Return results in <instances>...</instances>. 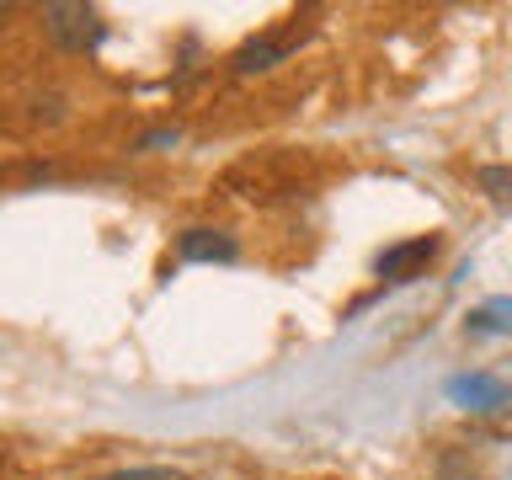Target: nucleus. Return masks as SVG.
Listing matches in <instances>:
<instances>
[{
    "label": "nucleus",
    "instance_id": "nucleus-6",
    "mask_svg": "<svg viewBox=\"0 0 512 480\" xmlns=\"http://www.w3.org/2000/svg\"><path fill=\"white\" fill-rule=\"evenodd\" d=\"M470 331L475 336L512 331V299H496V304H486V310H470Z\"/></svg>",
    "mask_w": 512,
    "mask_h": 480
},
{
    "label": "nucleus",
    "instance_id": "nucleus-10",
    "mask_svg": "<svg viewBox=\"0 0 512 480\" xmlns=\"http://www.w3.org/2000/svg\"><path fill=\"white\" fill-rule=\"evenodd\" d=\"M507 395H512V384H507Z\"/></svg>",
    "mask_w": 512,
    "mask_h": 480
},
{
    "label": "nucleus",
    "instance_id": "nucleus-2",
    "mask_svg": "<svg viewBox=\"0 0 512 480\" xmlns=\"http://www.w3.org/2000/svg\"><path fill=\"white\" fill-rule=\"evenodd\" d=\"M294 48H299V32H267V38H251V43L235 48L230 70L235 75H262V70H272V64H283Z\"/></svg>",
    "mask_w": 512,
    "mask_h": 480
},
{
    "label": "nucleus",
    "instance_id": "nucleus-5",
    "mask_svg": "<svg viewBox=\"0 0 512 480\" xmlns=\"http://www.w3.org/2000/svg\"><path fill=\"white\" fill-rule=\"evenodd\" d=\"M448 395L470 411H496L507 400V384L491 379V374H459V379H448Z\"/></svg>",
    "mask_w": 512,
    "mask_h": 480
},
{
    "label": "nucleus",
    "instance_id": "nucleus-9",
    "mask_svg": "<svg viewBox=\"0 0 512 480\" xmlns=\"http://www.w3.org/2000/svg\"><path fill=\"white\" fill-rule=\"evenodd\" d=\"M160 144H176V128H155V134H144V150H160Z\"/></svg>",
    "mask_w": 512,
    "mask_h": 480
},
{
    "label": "nucleus",
    "instance_id": "nucleus-4",
    "mask_svg": "<svg viewBox=\"0 0 512 480\" xmlns=\"http://www.w3.org/2000/svg\"><path fill=\"white\" fill-rule=\"evenodd\" d=\"M176 251H182V262H235L240 246L224 230H208V224H198V230H187L182 240H176Z\"/></svg>",
    "mask_w": 512,
    "mask_h": 480
},
{
    "label": "nucleus",
    "instance_id": "nucleus-8",
    "mask_svg": "<svg viewBox=\"0 0 512 480\" xmlns=\"http://www.w3.org/2000/svg\"><path fill=\"white\" fill-rule=\"evenodd\" d=\"M102 480H192L187 470H171V464H134V470H112Z\"/></svg>",
    "mask_w": 512,
    "mask_h": 480
},
{
    "label": "nucleus",
    "instance_id": "nucleus-7",
    "mask_svg": "<svg viewBox=\"0 0 512 480\" xmlns=\"http://www.w3.org/2000/svg\"><path fill=\"white\" fill-rule=\"evenodd\" d=\"M475 187L486 192L491 203L512 208V166H480V171H475Z\"/></svg>",
    "mask_w": 512,
    "mask_h": 480
},
{
    "label": "nucleus",
    "instance_id": "nucleus-3",
    "mask_svg": "<svg viewBox=\"0 0 512 480\" xmlns=\"http://www.w3.org/2000/svg\"><path fill=\"white\" fill-rule=\"evenodd\" d=\"M432 256H438V240H432V235H411V240H400V246L379 251V278L384 283H411Z\"/></svg>",
    "mask_w": 512,
    "mask_h": 480
},
{
    "label": "nucleus",
    "instance_id": "nucleus-1",
    "mask_svg": "<svg viewBox=\"0 0 512 480\" xmlns=\"http://www.w3.org/2000/svg\"><path fill=\"white\" fill-rule=\"evenodd\" d=\"M43 32L54 38L64 54H86L107 38V22L96 6H80V0H54V6H43Z\"/></svg>",
    "mask_w": 512,
    "mask_h": 480
}]
</instances>
